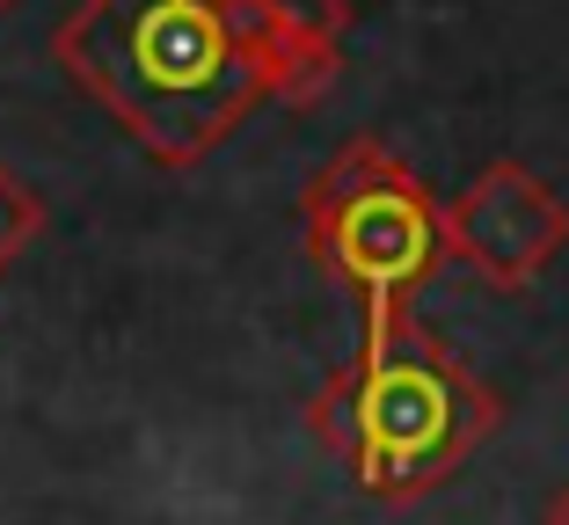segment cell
I'll list each match as a JSON object with an SVG mask.
<instances>
[{
	"label": "cell",
	"instance_id": "1",
	"mask_svg": "<svg viewBox=\"0 0 569 525\" xmlns=\"http://www.w3.org/2000/svg\"><path fill=\"white\" fill-rule=\"evenodd\" d=\"M51 59L161 161L198 169L270 102L278 37L256 0H81Z\"/></svg>",
	"mask_w": 569,
	"mask_h": 525
},
{
	"label": "cell",
	"instance_id": "2",
	"mask_svg": "<svg viewBox=\"0 0 569 525\" xmlns=\"http://www.w3.org/2000/svg\"><path fill=\"white\" fill-rule=\"evenodd\" d=\"M307 424L358 475L366 496L417 504L489 445L503 402L417 314H395V322H366L358 351L307 402Z\"/></svg>",
	"mask_w": 569,
	"mask_h": 525
},
{
	"label": "cell",
	"instance_id": "3",
	"mask_svg": "<svg viewBox=\"0 0 569 525\" xmlns=\"http://www.w3.org/2000/svg\"><path fill=\"white\" fill-rule=\"evenodd\" d=\"M307 255L329 285L358 300L366 322H395L446 271V204L387 139H343L300 198Z\"/></svg>",
	"mask_w": 569,
	"mask_h": 525
},
{
	"label": "cell",
	"instance_id": "4",
	"mask_svg": "<svg viewBox=\"0 0 569 525\" xmlns=\"http://www.w3.org/2000/svg\"><path fill=\"white\" fill-rule=\"evenodd\" d=\"M562 241H569V212L526 161H489V169L446 204V255L468 263V271L497 292L540 285V271L562 255Z\"/></svg>",
	"mask_w": 569,
	"mask_h": 525
},
{
	"label": "cell",
	"instance_id": "5",
	"mask_svg": "<svg viewBox=\"0 0 569 525\" xmlns=\"http://www.w3.org/2000/svg\"><path fill=\"white\" fill-rule=\"evenodd\" d=\"M270 37L284 44H329L343 51V30H351V0H256Z\"/></svg>",
	"mask_w": 569,
	"mask_h": 525
},
{
	"label": "cell",
	"instance_id": "6",
	"mask_svg": "<svg viewBox=\"0 0 569 525\" xmlns=\"http://www.w3.org/2000/svg\"><path fill=\"white\" fill-rule=\"evenodd\" d=\"M37 234H44V198L0 161V271H16L22 255L37 249Z\"/></svg>",
	"mask_w": 569,
	"mask_h": 525
},
{
	"label": "cell",
	"instance_id": "7",
	"mask_svg": "<svg viewBox=\"0 0 569 525\" xmlns=\"http://www.w3.org/2000/svg\"><path fill=\"white\" fill-rule=\"evenodd\" d=\"M548 525H569V489H562V496L548 504Z\"/></svg>",
	"mask_w": 569,
	"mask_h": 525
},
{
	"label": "cell",
	"instance_id": "8",
	"mask_svg": "<svg viewBox=\"0 0 569 525\" xmlns=\"http://www.w3.org/2000/svg\"><path fill=\"white\" fill-rule=\"evenodd\" d=\"M0 8H16V0H0Z\"/></svg>",
	"mask_w": 569,
	"mask_h": 525
}]
</instances>
